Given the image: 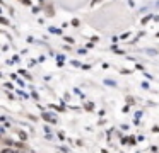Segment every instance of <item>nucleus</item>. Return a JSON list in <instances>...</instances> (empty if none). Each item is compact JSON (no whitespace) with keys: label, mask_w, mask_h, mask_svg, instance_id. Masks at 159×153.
Returning a JSON list of instances; mask_svg holds the SVG:
<instances>
[{"label":"nucleus","mask_w":159,"mask_h":153,"mask_svg":"<svg viewBox=\"0 0 159 153\" xmlns=\"http://www.w3.org/2000/svg\"><path fill=\"white\" fill-rule=\"evenodd\" d=\"M2 153H17V151L12 150V148H4V150H2Z\"/></svg>","instance_id":"nucleus-1"},{"label":"nucleus","mask_w":159,"mask_h":153,"mask_svg":"<svg viewBox=\"0 0 159 153\" xmlns=\"http://www.w3.org/2000/svg\"><path fill=\"white\" fill-rule=\"evenodd\" d=\"M17 153H24V151H17Z\"/></svg>","instance_id":"nucleus-2"}]
</instances>
